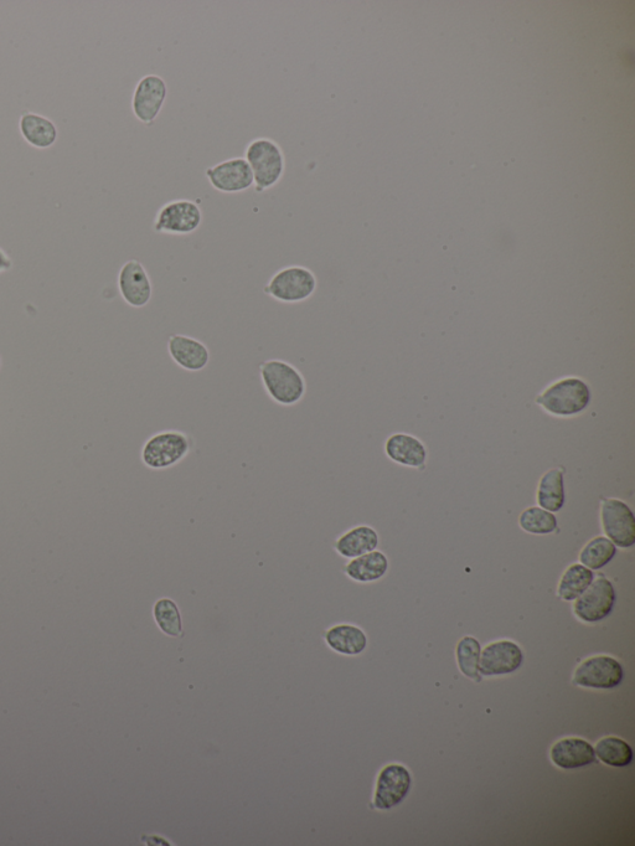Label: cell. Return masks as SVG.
I'll return each instance as SVG.
<instances>
[{
  "label": "cell",
  "mask_w": 635,
  "mask_h": 846,
  "mask_svg": "<svg viewBox=\"0 0 635 846\" xmlns=\"http://www.w3.org/2000/svg\"><path fill=\"white\" fill-rule=\"evenodd\" d=\"M412 784L410 771L405 766L391 763L379 772L373 798L374 808L390 811L409 796Z\"/></svg>",
  "instance_id": "8fae6325"
},
{
  "label": "cell",
  "mask_w": 635,
  "mask_h": 846,
  "mask_svg": "<svg viewBox=\"0 0 635 846\" xmlns=\"http://www.w3.org/2000/svg\"><path fill=\"white\" fill-rule=\"evenodd\" d=\"M211 187L224 194L246 192L254 187V174L245 158L227 159L206 169Z\"/></svg>",
  "instance_id": "7c38bea8"
},
{
  "label": "cell",
  "mask_w": 635,
  "mask_h": 846,
  "mask_svg": "<svg viewBox=\"0 0 635 846\" xmlns=\"http://www.w3.org/2000/svg\"><path fill=\"white\" fill-rule=\"evenodd\" d=\"M386 456L392 462L401 466L420 468L425 466L427 461V450L425 445L416 437L406 433H395L385 443Z\"/></svg>",
  "instance_id": "ffe728a7"
},
{
  "label": "cell",
  "mask_w": 635,
  "mask_h": 846,
  "mask_svg": "<svg viewBox=\"0 0 635 846\" xmlns=\"http://www.w3.org/2000/svg\"><path fill=\"white\" fill-rule=\"evenodd\" d=\"M552 763L561 770L570 771L586 767L596 761L595 749L580 737H566L552 745L550 750Z\"/></svg>",
  "instance_id": "2e32d148"
},
{
  "label": "cell",
  "mask_w": 635,
  "mask_h": 846,
  "mask_svg": "<svg viewBox=\"0 0 635 846\" xmlns=\"http://www.w3.org/2000/svg\"><path fill=\"white\" fill-rule=\"evenodd\" d=\"M482 647L477 638L463 637L457 644L456 657L458 668L464 677L472 679L473 682H482V675L479 673V659Z\"/></svg>",
  "instance_id": "4316f807"
},
{
  "label": "cell",
  "mask_w": 635,
  "mask_h": 846,
  "mask_svg": "<svg viewBox=\"0 0 635 846\" xmlns=\"http://www.w3.org/2000/svg\"><path fill=\"white\" fill-rule=\"evenodd\" d=\"M617 549V546L606 536H596L583 546L580 555H578V560L587 569L601 570L616 557Z\"/></svg>",
  "instance_id": "d4e9b609"
},
{
  "label": "cell",
  "mask_w": 635,
  "mask_h": 846,
  "mask_svg": "<svg viewBox=\"0 0 635 846\" xmlns=\"http://www.w3.org/2000/svg\"><path fill=\"white\" fill-rule=\"evenodd\" d=\"M254 174L256 193H263L281 182L286 170L285 153L271 138L260 137L247 144L245 157Z\"/></svg>",
  "instance_id": "7a4b0ae2"
},
{
  "label": "cell",
  "mask_w": 635,
  "mask_h": 846,
  "mask_svg": "<svg viewBox=\"0 0 635 846\" xmlns=\"http://www.w3.org/2000/svg\"><path fill=\"white\" fill-rule=\"evenodd\" d=\"M616 602L617 592L612 582L606 577H598L573 601V615L583 623L602 622L611 615Z\"/></svg>",
  "instance_id": "52a82bcc"
},
{
  "label": "cell",
  "mask_w": 635,
  "mask_h": 846,
  "mask_svg": "<svg viewBox=\"0 0 635 846\" xmlns=\"http://www.w3.org/2000/svg\"><path fill=\"white\" fill-rule=\"evenodd\" d=\"M190 450L191 441L187 433L165 430L154 433L144 442L141 459L144 466L152 471H164L187 458Z\"/></svg>",
  "instance_id": "277c9868"
},
{
  "label": "cell",
  "mask_w": 635,
  "mask_h": 846,
  "mask_svg": "<svg viewBox=\"0 0 635 846\" xmlns=\"http://www.w3.org/2000/svg\"><path fill=\"white\" fill-rule=\"evenodd\" d=\"M0 369H2V358H0Z\"/></svg>",
  "instance_id": "f546056e"
},
{
  "label": "cell",
  "mask_w": 635,
  "mask_h": 846,
  "mask_svg": "<svg viewBox=\"0 0 635 846\" xmlns=\"http://www.w3.org/2000/svg\"><path fill=\"white\" fill-rule=\"evenodd\" d=\"M318 280L314 272L304 266H288L277 271L263 292L281 303L308 301L316 293Z\"/></svg>",
  "instance_id": "5b68a950"
},
{
  "label": "cell",
  "mask_w": 635,
  "mask_h": 846,
  "mask_svg": "<svg viewBox=\"0 0 635 846\" xmlns=\"http://www.w3.org/2000/svg\"><path fill=\"white\" fill-rule=\"evenodd\" d=\"M523 662V649L509 639H502L488 644L480 652L479 673L483 677L507 675L516 672Z\"/></svg>",
  "instance_id": "4fadbf2b"
},
{
  "label": "cell",
  "mask_w": 635,
  "mask_h": 846,
  "mask_svg": "<svg viewBox=\"0 0 635 846\" xmlns=\"http://www.w3.org/2000/svg\"><path fill=\"white\" fill-rule=\"evenodd\" d=\"M263 389L276 404L291 407L306 396L307 383L296 366L282 359H270L260 364Z\"/></svg>",
  "instance_id": "6da1fadb"
},
{
  "label": "cell",
  "mask_w": 635,
  "mask_h": 846,
  "mask_svg": "<svg viewBox=\"0 0 635 846\" xmlns=\"http://www.w3.org/2000/svg\"><path fill=\"white\" fill-rule=\"evenodd\" d=\"M379 544L378 531L373 526L361 524L339 535L334 541V550L343 559L351 560L378 550Z\"/></svg>",
  "instance_id": "ac0fdd59"
},
{
  "label": "cell",
  "mask_w": 635,
  "mask_h": 846,
  "mask_svg": "<svg viewBox=\"0 0 635 846\" xmlns=\"http://www.w3.org/2000/svg\"><path fill=\"white\" fill-rule=\"evenodd\" d=\"M387 571H389V559L379 550L355 557L344 566V574L358 584L379 581L387 574Z\"/></svg>",
  "instance_id": "44dd1931"
},
{
  "label": "cell",
  "mask_w": 635,
  "mask_h": 846,
  "mask_svg": "<svg viewBox=\"0 0 635 846\" xmlns=\"http://www.w3.org/2000/svg\"><path fill=\"white\" fill-rule=\"evenodd\" d=\"M323 639L330 651L345 657L363 654L369 644L363 629L351 623L334 624L324 632Z\"/></svg>",
  "instance_id": "e0dca14e"
},
{
  "label": "cell",
  "mask_w": 635,
  "mask_h": 846,
  "mask_svg": "<svg viewBox=\"0 0 635 846\" xmlns=\"http://www.w3.org/2000/svg\"><path fill=\"white\" fill-rule=\"evenodd\" d=\"M168 353L175 364L183 370L201 371L210 363V350L199 339L184 334L170 335Z\"/></svg>",
  "instance_id": "9a60e30c"
},
{
  "label": "cell",
  "mask_w": 635,
  "mask_h": 846,
  "mask_svg": "<svg viewBox=\"0 0 635 846\" xmlns=\"http://www.w3.org/2000/svg\"><path fill=\"white\" fill-rule=\"evenodd\" d=\"M593 749L598 760L607 766L626 767L633 761L632 747L616 736L603 737Z\"/></svg>",
  "instance_id": "484cf974"
},
{
  "label": "cell",
  "mask_w": 635,
  "mask_h": 846,
  "mask_svg": "<svg viewBox=\"0 0 635 846\" xmlns=\"http://www.w3.org/2000/svg\"><path fill=\"white\" fill-rule=\"evenodd\" d=\"M168 97L167 82L159 75H146L138 81L132 96V112L143 125L152 126Z\"/></svg>",
  "instance_id": "30bf717a"
},
{
  "label": "cell",
  "mask_w": 635,
  "mask_h": 846,
  "mask_svg": "<svg viewBox=\"0 0 635 846\" xmlns=\"http://www.w3.org/2000/svg\"><path fill=\"white\" fill-rule=\"evenodd\" d=\"M536 402L552 416H576L590 405L591 390L581 379H561L542 392Z\"/></svg>",
  "instance_id": "3957f363"
},
{
  "label": "cell",
  "mask_w": 635,
  "mask_h": 846,
  "mask_svg": "<svg viewBox=\"0 0 635 846\" xmlns=\"http://www.w3.org/2000/svg\"><path fill=\"white\" fill-rule=\"evenodd\" d=\"M118 291L123 301L133 308L146 307L153 297V285L146 267L138 260H129L118 272Z\"/></svg>",
  "instance_id": "5bb4252c"
},
{
  "label": "cell",
  "mask_w": 635,
  "mask_h": 846,
  "mask_svg": "<svg viewBox=\"0 0 635 846\" xmlns=\"http://www.w3.org/2000/svg\"><path fill=\"white\" fill-rule=\"evenodd\" d=\"M19 132L24 141L36 149H49L59 139V130L55 122L35 112H24L20 116Z\"/></svg>",
  "instance_id": "d6986e66"
},
{
  "label": "cell",
  "mask_w": 635,
  "mask_h": 846,
  "mask_svg": "<svg viewBox=\"0 0 635 846\" xmlns=\"http://www.w3.org/2000/svg\"><path fill=\"white\" fill-rule=\"evenodd\" d=\"M519 526L525 533L550 535L557 530L559 521L554 513L540 507H530L520 514Z\"/></svg>",
  "instance_id": "83f0119b"
},
{
  "label": "cell",
  "mask_w": 635,
  "mask_h": 846,
  "mask_svg": "<svg viewBox=\"0 0 635 846\" xmlns=\"http://www.w3.org/2000/svg\"><path fill=\"white\" fill-rule=\"evenodd\" d=\"M624 669L619 660L609 655H595L578 665L573 683L581 688L608 690L623 682Z\"/></svg>",
  "instance_id": "9c48e42d"
},
{
  "label": "cell",
  "mask_w": 635,
  "mask_h": 846,
  "mask_svg": "<svg viewBox=\"0 0 635 846\" xmlns=\"http://www.w3.org/2000/svg\"><path fill=\"white\" fill-rule=\"evenodd\" d=\"M601 525L606 538L617 548L631 549L635 544L633 510L621 499L607 498L601 504Z\"/></svg>",
  "instance_id": "ba28073f"
},
{
  "label": "cell",
  "mask_w": 635,
  "mask_h": 846,
  "mask_svg": "<svg viewBox=\"0 0 635 846\" xmlns=\"http://www.w3.org/2000/svg\"><path fill=\"white\" fill-rule=\"evenodd\" d=\"M593 580H595V574L592 570L582 564H572L561 576L557 586V596L562 601H575L591 586Z\"/></svg>",
  "instance_id": "603a6c76"
},
{
  "label": "cell",
  "mask_w": 635,
  "mask_h": 846,
  "mask_svg": "<svg viewBox=\"0 0 635 846\" xmlns=\"http://www.w3.org/2000/svg\"><path fill=\"white\" fill-rule=\"evenodd\" d=\"M13 268V260L2 247H0V275L9 272Z\"/></svg>",
  "instance_id": "f1b7e54d"
},
{
  "label": "cell",
  "mask_w": 635,
  "mask_h": 846,
  "mask_svg": "<svg viewBox=\"0 0 635 846\" xmlns=\"http://www.w3.org/2000/svg\"><path fill=\"white\" fill-rule=\"evenodd\" d=\"M153 618L159 631L170 638L183 637V617L177 602L169 597L159 598L153 606Z\"/></svg>",
  "instance_id": "cb8c5ba5"
},
{
  "label": "cell",
  "mask_w": 635,
  "mask_h": 846,
  "mask_svg": "<svg viewBox=\"0 0 635 846\" xmlns=\"http://www.w3.org/2000/svg\"><path fill=\"white\" fill-rule=\"evenodd\" d=\"M203 223V211L195 201L172 200L158 210L153 230L157 234L184 236L193 234Z\"/></svg>",
  "instance_id": "8992f818"
},
{
  "label": "cell",
  "mask_w": 635,
  "mask_h": 846,
  "mask_svg": "<svg viewBox=\"0 0 635 846\" xmlns=\"http://www.w3.org/2000/svg\"><path fill=\"white\" fill-rule=\"evenodd\" d=\"M536 502L540 508L554 514L565 507V476L561 469L552 468L542 474L536 490Z\"/></svg>",
  "instance_id": "7402d4cb"
}]
</instances>
